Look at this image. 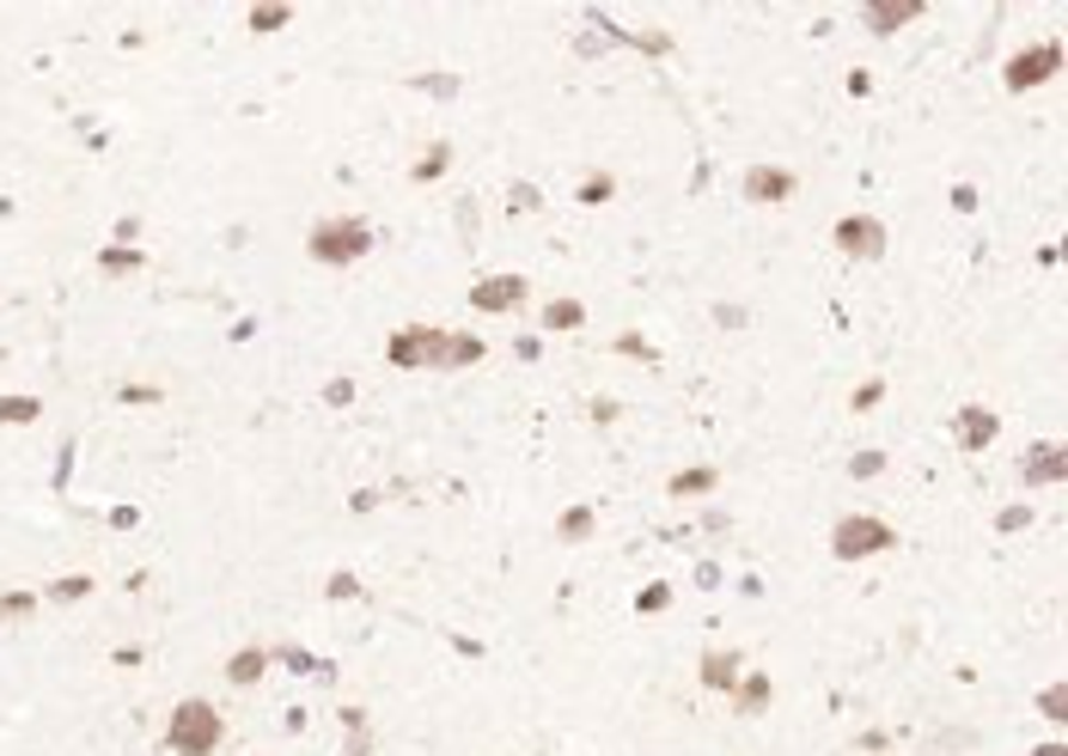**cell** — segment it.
<instances>
[{"instance_id": "cell-32", "label": "cell", "mask_w": 1068, "mask_h": 756, "mask_svg": "<svg viewBox=\"0 0 1068 756\" xmlns=\"http://www.w3.org/2000/svg\"><path fill=\"white\" fill-rule=\"evenodd\" d=\"M355 592H360V586H355L348 574H336V580H331V598H355Z\"/></svg>"}, {"instance_id": "cell-27", "label": "cell", "mask_w": 1068, "mask_h": 756, "mask_svg": "<svg viewBox=\"0 0 1068 756\" xmlns=\"http://www.w3.org/2000/svg\"><path fill=\"white\" fill-rule=\"evenodd\" d=\"M122 403H159L153 385H122Z\"/></svg>"}, {"instance_id": "cell-19", "label": "cell", "mask_w": 1068, "mask_h": 756, "mask_svg": "<svg viewBox=\"0 0 1068 756\" xmlns=\"http://www.w3.org/2000/svg\"><path fill=\"white\" fill-rule=\"evenodd\" d=\"M141 262H147L141 250H122V245L117 250H98V269H105V274H129V269H141Z\"/></svg>"}, {"instance_id": "cell-28", "label": "cell", "mask_w": 1068, "mask_h": 756, "mask_svg": "<svg viewBox=\"0 0 1068 756\" xmlns=\"http://www.w3.org/2000/svg\"><path fill=\"white\" fill-rule=\"evenodd\" d=\"M666 598H672L666 586H647V592H641V611H647V616H654V611H666Z\"/></svg>"}, {"instance_id": "cell-33", "label": "cell", "mask_w": 1068, "mask_h": 756, "mask_svg": "<svg viewBox=\"0 0 1068 756\" xmlns=\"http://www.w3.org/2000/svg\"><path fill=\"white\" fill-rule=\"evenodd\" d=\"M617 348H623V354H647V360H654V348H647L641 336H617Z\"/></svg>"}, {"instance_id": "cell-14", "label": "cell", "mask_w": 1068, "mask_h": 756, "mask_svg": "<svg viewBox=\"0 0 1068 756\" xmlns=\"http://www.w3.org/2000/svg\"><path fill=\"white\" fill-rule=\"evenodd\" d=\"M574 324H586L581 300H550V305H543V330H574Z\"/></svg>"}, {"instance_id": "cell-18", "label": "cell", "mask_w": 1068, "mask_h": 756, "mask_svg": "<svg viewBox=\"0 0 1068 756\" xmlns=\"http://www.w3.org/2000/svg\"><path fill=\"white\" fill-rule=\"evenodd\" d=\"M288 19H293L288 0H269V7H257V13H251V31H281Z\"/></svg>"}, {"instance_id": "cell-17", "label": "cell", "mask_w": 1068, "mask_h": 756, "mask_svg": "<svg viewBox=\"0 0 1068 756\" xmlns=\"http://www.w3.org/2000/svg\"><path fill=\"white\" fill-rule=\"evenodd\" d=\"M714 483H721L714 469H678V476H672V495H709Z\"/></svg>"}, {"instance_id": "cell-8", "label": "cell", "mask_w": 1068, "mask_h": 756, "mask_svg": "<svg viewBox=\"0 0 1068 756\" xmlns=\"http://www.w3.org/2000/svg\"><path fill=\"white\" fill-rule=\"evenodd\" d=\"M794 190H800V177H794L788 165H752L745 171V196L752 202H788Z\"/></svg>"}, {"instance_id": "cell-20", "label": "cell", "mask_w": 1068, "mask_h": 756, "mask_svg": "<svg viewBox=\"0 0 1068 756\" xmlns=\"http://www.w3.org/2000/svg\"><path fill=\"white\" fill-rule=\"evenodd\" d=\"M86 592H93V580H86V574H67V580H55V586H50V598L55 604H79Z\"/></svg>"}, {"instance_id": "cell-21", "label": "cell", "mask_w": 1068, "mask_h": 756, "mask_svg": "<svg viewBox=\"0 0 1068 756\" xmlns=\"http://www.w3.org/2000/svg\"><path fill=\"white\" fill-rule=\"evenodd\" d=\"M562 537H568V543L593 537V512H586V507H568V512H562Z\"/></svg>"}, {"instance_id": "cell-3", "label": "cell", "mask_w": 1068, "mask_h": 756, "mask_svg": "<svg viewBox=\"0 0 1068 756\" xmlns=\"http://www.w3.org/2000/svg\"><path fill=\"white\" fill-rule=\"evenodd\" d=\"M305 250H312V262H360L373 250V226L367 220H317L312 238H305Z\"/></svg>"}, {"instance_id": "cell-13", "label": "cell", "mask_w": 1068, "mask_h": 756, "mask_svg": "<svg viewBox=\"0 0 1068 756\" xmlns=\"http://www.w3.org/2000/svg\"><path fill=\"white\" fill-rule=\"evenodd\" d=\"M263 666H269V652L245 647V652H233V659H226V678H233L238 690H245V683H257V678H263Z\"/></svg>"}, {"instance_id": "cell-1", "label": "cell", "mask_w": 1068, "mask_h": 756, "mask_svg": "<svg viewBox=\"0 0 1068 756\" xmlns=\"http://www.w3.org/2000/svg\"><path fill=\"white\" fill-rule=\"evenodd\" d=\"M385 360L391 366H476L483 360V342L476 336H440V330H397L385 342Z\"/></svg>"}, {"instance_id": "cell-4", "label": "cell", "mask_w": 1068, "mask_h": 756, "mask_svg": "<svg viewBox=\"0 0 1068 756\" xmlns=\"http://www.w3.org/2000/svg\"><path fill=\"white\" fill-rule=\"evenodd\" d=\"M892 543H897V537H892V525H885V519H873V512H849V519L837 525V537H831L837 561L880 555V549H892Z\"/></svg>"}, {"instance_id": "cell-9", "label": "cell", "mask_w": 1068, "mask_h": 756, "mask_svg": "<svg viewBox=\"0 0 1068 756\" xmlns=\"http://www.w3.org/2000/svg\"><path fill=\"white\" fill-rule=\"evenodd\" d=\"M1062 476H1068V452H1062V445H1038V452L1020 464V483H1026V488H1050V483H1062Z\"/></svg>"}, {"instance_id": "cell-34", "label": "cell", "mask_w": 1068, "mask_h": 756, "mask_svg": "<svg viewBox=\"0 0 1068 756\" xmlns=\"http://www.w3.org/2000/svg\"><path fill=\"white\" fill-rule=\"evenodd\" d=\"M1032 756H1068V750H1062V744H1038Z\"/></svg>"}, {"instance_id": "cell-15", "label": "cell", "mask_w": 1068, "mask_h": 756, "mask_svg": "<svg viewBox=\"0 0 1068 756\" xmlns=\"http://www.w3.org/2000/svg\"><path fill=\"white\" fill-rule=\"evenodd\" d=\"M43 403L37 397H0V428H25V421H37Z\"/></svg>"}, {"instance_id": "cell-29", "label": "cell", "mask_w": 1068, "mask_h": 756, "mask_svg": "<svg viewBox=\"0 0 1068 756\" xmlns=\"http://www.w3.org/2000/svg\"><path fill=\"white\" fill-rule=\"evenodd\" d=\"M880 391H885L880 378H867V385H861V391H855V409H873V403H880Z\"/></svg>"}, {"instance_id": "cell-5", "label": "cell", "mask_w": 1068, "mask_h": 756, "mask_svg": "<svg viewBox=\"0 0 1068 756\" xmlns=\"http://www.w3.org/2000/svg\"><path fill=\"white\" fill-rule=\"evenodd\" d=\"M1056 67H1062V43H1038V50H1026V55H1014V62H1007V86H1014V91L1044 86Z\"/></svg>"}, {"instance_id": "cell-2", "label": "cell", "mask_w": 1068, "mask_h": 756, "mask_svg": "<svg viewBox=\"0 0 1068 756\" xmlns=\"http://www.w3.org/2000/svg\"><path fill=\"white\" fill-rule=\"evenodd\" d=\"M226 738L220 714H214V702H177L172 708V732H165V744H172L177 756H214Z\"/></svg>"}, {"instance_id": "cell-10", "label": "cell", "mask_w": 1068, "mask_h": 756, "mask_svg": "<svg viewBox=\"0 0 1068 756\" xmlns=\"http://www.w3.org/2000/svg\"><path fill=\"white\" fill-rule=\"evenodd\" d=\"M867 31H880V37H892V31H904L910 19H923V0H873L867 13Z\"/></svg>"}, {"instance_id": "cell-23", "label": "cell", "mask_w": 1068, "mask_h": 756, "mask_svg": "<svg viewBox=\"0 0 1068 756\" xmlns=\"http://www.w3.org/2000/svg\"><path fill=\"white\" fill-rule=\"evenodd\" d=\"M452 165V153H446V147H434V153H422V159H416V177H440V171H446Z\"/></svg>"}, {"instance_id": "cell-25", "label": "cell", "mask_w": 1068, "mask_h": 756, "mask_svg": "<svg viewBox=\"0 0 1068 756\" xmlns=\"http://www.w3.org/2000/svg\"><path fill=\"white\" fill-rule=\"evenodd\" d=\"M581 202H611V177H586L581 183Z\"/></svg>"}, {"instance_id": "cell-7", "label": "cell", "mask_w": 1068, "mask_h": 756, "mask_svg": "<svg viewBox=\"0 0 1068 756\" xmlns=\"http://www.w3.org/2000/svg\"><path fill=\"white\" fill-rule=\"evenodd\" d=\"M837 245H843L849 257H880V250H885V226L873 220V214H849V220H837Z\"/></svg>"}, {"instance_id": "cell-24", "label": "cell", "mask_w": 1068, "mask_h": 756, "mask_svg": "<svg viewBox=\"0 0 1068 756\" xmlns=\"http://www.w3.org/2000/svg\"><path fill=\"white\" fill-rule=\"evenodd\" d=\"M880 469H885V457H880V452H855V464H849V476H861V483H867V476H880Z\"/></svg>"}, {"instance_id": "cell-26", "label": "cell", "mask_w": 1068, "mask_h": 756, "mask_svg": "<svg viewBox=\"0 0 1068 756\" xmlns=\"http://www.w3.org/2000/svg\"><path fill=\"white\" fill-rule=\"evenodd\" d=\"M995 525H1002V531H1026V525H1032V507H1007Z\"/></svg>"}, {"instance_id": "cell-6", "label": "cell", "mask_w": 1068, "mask_h": 756, "mask_svg": "<svg viewBox=\"0 0 1068 756\" xmlns=\"http://www.w3.org/2000/svg\"><path fill=\"white\" fill-rule=\"evenodd\" d=\"M526 274H488V281H476L471 288V305L476 312H514V305H526Z\"/></svg>"}, {"instance_id": "cell-31", "label": "cell", "mask_w": 1068, "mask_h": 756, "mask_svg": "<svg viewBox=\"0 0 1068 756\" xmlns=\"http://www.w3.org/2000/svg\"><path fill=\"white\" fill-rule=\"evenodd\" d=\"M635 43H641L647 55H666V37H660V31H641V37H635Z\"/></svg>"}, {"instance_id": "cell-30", "label": "cell", "mask_w": 1068, "mask_h": 756, "mask_svg": "<svg viewBox=\"0 0 1068 756\" xmlns=\"http://www.w3.org/2000/svg\"><path fill=\"white\" fill-rule=\"evenodd\" d=\"M1038 708H1044L1050 720H1062V708H1068V702H1062V683H1056V690H1044V702H1038Z\"/></svg>"}, {"instance_id": "cell-11", "label": "cell", "mask_w": 1068, "mask_h": 756, "mask_svg": "<svg viewBox=\"0 0 1068 756\" xmlns=\"http://www.w3.org/2000/svg\"><path fill=\"white\" fill-rule=\"evenodd\" d=\"M702 683H709V690H733L738 683V652H726V647L702 652Z\"/></svg>"}, {"instance_id": "cell-22", "label": "cell", "mask_w": 1068, "mask_h": 756, "mask_svg": "<svg viewBox=\"0 0 1068 756\" xmlns=\"http://www.w3.org/2000/svg\"><path fill=\"white\" fill-rule=\"evenodd\" d=\"M31 604H37L31 592H7V598H0V623H25Z\"/></svg>"}, {"instance_id": "cell-16", "label": "cell", "mask_w": 1068, "mask_h": 756, "mask_svg": "<svg viewBox=\"0 0 1068 756\" xmlns=\"http://www.w3.org/2000/svg\"><path fill=\"white\" fill-rule=\"evenodd\" d=\"M769 708V678H745L738 683V714H764Z\"/></svg>"}, {"instance_id": "cell-12", "label": "cell", "mask_w": 1068, "mask_h": 756, "mask_svg": "<svg viewBox=\"0 0 1068 756\" xmlns=\"http://www.w3.org/2000/svg\"><path fill=\"white\" fill-rule=\"evenodd\" d=\"M995 428H1002V421H995L990 409H959V445H971V452H977V445H990Z\"/></svg>"}]
</instances>
